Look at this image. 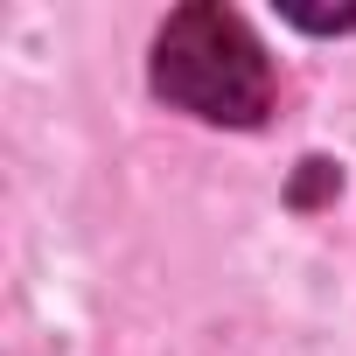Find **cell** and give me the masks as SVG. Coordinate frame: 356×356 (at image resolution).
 I'll return each instance as SVG.
<instances>
[{
	"label": "cell",
	"mask_w": 356,
	"mask_h": 356,
	"mask_svg": "<svg viewBox=\"0 0 356 356\" xmlns=\"http://www.w3.org/2000/svg\"><path fill=\"white\" fill-rule=\"evenodd\" d=\"M147 84L161 105L203 126H259L273 112V56L252 35V22L238 8H217V0L175 8L161 22Z\"/></svg>",
	"instance_id": "1"
}]
</instances>
